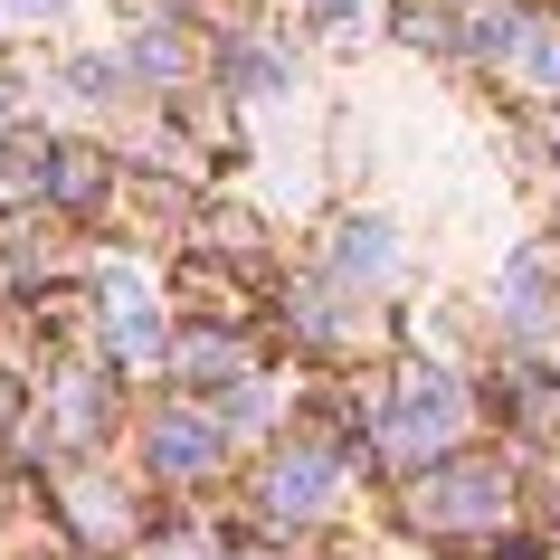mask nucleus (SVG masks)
<instances>
[{
	"label": "nucleus",
	"mask_w": 560,
	"mask_h": 560,
	"mask_svg": "<svg viewBox=\"0 0 560 560\" xmlns=\"http://www.w3.org/2000/svg\"><path fill=\"white\" fill-rule=\"evenodd\" d=\"M352 266H371V276H389L399 266V247H389V229H352V247H342Z\"/></svg>",
	"instance_id": "1"
},
{
	"label": "nucleus",
	"mask_w": 560,
	"mask_h": 560,
	"mask_svg": "<svg viewBox=\"0 0 560 560\" xmlns=\"http://www.w3.org/2000/svg\"><path fill=\"white\" fill-rule=\"evenodd\" d=\"M10 10H20V20H48V10H67V0H10Z\"/></svg>",
	"instance_id": "2"
}]
</instances>
